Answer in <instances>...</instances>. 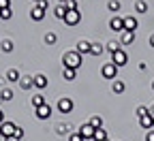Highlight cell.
Here are the masks:
<instances>
[{
    "label": "cell",
    "instance_id": "cell-1",
    "mask_svg": "<svg viewBox=\"0 0 154 141\" xmlns=\"http://www.w3.org/2000/svg\"><path fill=\"white\" fill-rule=\"evenodd\" d=\"M82 62H84V56L82 54H77L75 49L73 51H66L64 56H62V64H64V69H73V71H77L82 66Z\"/></svg>",
    "mask_w": 154,
    "mask_h": 141
},
{
    "label": "cell",
    "instance_id": "cell-2",
    "mask_svg": "<svg viewBox=\"0 0 154 141\" xmlns=\"http://www.w3.org/2000/svg\"><path fill=\"white\" fill-rule=\"evenodd\" d=\"M101 75L105 77V79H118V66H116L113 62H107V64H103V69H101Z\"/></svg>",
    "mask_w": 154,
    "mask_h": 141
},
{
    "label": "cell",
    "instance_id": "cell-3",
    "mask_svg": "<svg viewBox=\"0 0 154 141\" xmlns=\"http://www.w3.org/2000/svg\"><path fill=\"white\" fill-rule=\"evenodd\" d=\"M62 22H64L66 26H75V24H79V22H82V13H79V9H77V11H66V15H64Z\"/></svg>",
    "mask_w": 154,
    "mask_h": 141
},
{
    "label": "cell",
    "instance_id": "cell-4",
    "mask_svg": "<svg viewBox=\"0 0 154 141\" xmlns=\"http://www.w3.org/2000/svg\"><path fill=\"white\" fill-rule=\"evenodd\" d=\"M111 62L116 64V66H124L126 62H128V56H126V51L124 49H118V51H116V54H111Z\"/></svg>",
    "mask_w": 154,
    "mask_h": 141
},
{
    "label": "cell",
    "instance_id": "cell-5",
    "mask_svg": "<svg viewBox=\"0 0 154 141\" xmlns=\"http://www.w3.org/2000/svg\"><path fill=\"white\" fill-rule=\"evenodd\" d=\"M58 111H60V113H71L73 111V100L69 98V96H62L60 100H58Z\"/></svg>",
    "mask_w": 154,
    "mask_h": 141
},
{
    "label": "cell",
    "instance_id": "cell-6",
    "mask_svg": "<svg viewBox=\"0 0 154 141\" xmlns=\"http://www.w3.org/2000/svg\"><path fill=\"white\" fill-rule=\"evenodd\" d=\"M15 128H17V124L7 122V120H5V122L0 124V135H2L5 139H7V137H13V135H15Z\"/></svg>",
    "mask_w": 154,
    "mask_h": 141
},
{
    "label": "cell",
    "instance_id": "cell-7",
    "mask_svg": "<svg viewBox=\"0 0 154 141\" xmlns=\"http://www.w3.org/2000/svg\"><path fill=\"white\" fill-rule=\"evenodd\" d=\"M34 115L38 118V120H49L51 118V107L45 103V105H41V107H36L34 109Z\"/></svg>",
    "mask_w": 154,
    "mask_h": 141
},
{
    "label": "cell",
    "instance_id": "cell-8",
    "mask_svg": "<svg viewBox=\"0 0 154 141\" xmlns=\"http://www.w3.org/2000/svg\"><path fill=\"white\" fill-rule=\"evenodd\" d=\"M94 130H96V128H94L90 122H86V124H82V126H79V135H82L86 141H88V139L92 141V137H94Z\"/></svg>",
    "mask_w": 154,
    "mask_h": 141
},
{
    "label": "cell",
    "instance_id": "cell-9",
    "mask_svg": "<svg viewBox=\"0 0 154 141\" xmlns=\"http://www.w3.org/2000/svg\"><path fill=\"white\" fill-rule=\"evenodd\" d=\"M109 28L116 30V32H124V17H111Z\"/></svg>",
    "mask_w": 154,
    "mask_h": 141
},
{
    "label": "cell",
    "instance_id": "cell-10",
    "mask_svg": "<svg viewBox=\"0 0 154 141\" xmlns=\"http://www.w3.org/2000/svg\"><path fill=\"white\" fill-rule=\"evenodd\" d=\"M139 126H141V128H146V130L154 128V115H152V113H148V115L139 118Z\"/></svg>",
    "mask_w": 154,
    "mask_h": 141
},
{
    "label": "cell",
    "instance_id": "cell-11",
    "mask_svg": "<svg viewBox=\"0 0 154 141\" xmlns=\"http://www.w3.org/2000/svg\"><path fill=\"white\" fill-rule=\"evenodd\" d=\"M139 26V22L135 17H124V32H135Z\"/></svg>",
    "mask_w": 154,
    "mask_h": 141
},
{
    "label": "cell",
    "instance_id": "cell-12",
    "mask_svg": "<svg viewBox=\"0 0 154 141\" xmlns=\"http://www.w3.org/2000/svg\"><path fill=\"white\" fill-rule=\"evenodd\" d=\"M19 88H22V90H30V88H34V77H28V75L19 77Z\"/></svg>",
    "mask_w": 154,
    "mask_h": 141
},
{
    "label": "cell",
    "instance_id": "cell-13",
    "mask_svg": "<svg viewBox=\"0 0 154 141\" xmlns=\"http://www.w3.org/2000/svg\"><path fill=\"white\" fill-rule=\"evenodd\" d=\"M47 84H49V79L41 73V75H34V88H38V90H43V88H47Z\"/></svg>",
    "mask_w": 154,
    "mask_h": 141
},
{
    "label": "cell",
    "instance_id": "cell-14",
    "mask_svg": "<svg viewBox=\"0 0 154 141\" xmlns=\"http://www.w3.org/2000/svg\"><path fill=\"white\" fill-rule=\"evenodd\" d=\"M30 17L34 19V22H41V19L45 17V11H43L41 7H36V5H34V7L30 9Z\"/></svg>",
    "mask_w": 154,
    "mask_h": 141
},
{
    "label": "cell",
    "instance_id": "cell-15",
    "mask_svg": "<svg viewBox=\"0 0 154 141\" xmlns=\"http://www.w3.org/2000/svg\"><path fill=\"white\" fill-rule=\"evenodd\" d=\"M90 45H92V43H88V41H79V43H77V47H75V51L82 54V56H84V54H90Z\"/></svg>",
    "mask_w": 154,
    "mask_h": 141
},
{
    "label": "cell",
    "instance_id": "cell-16",
    "mask_svg": "<svg viewBox=\"0 0 154 141\" xmlns=\"http://www.w3.org/2000/svg\"><path fill=\"white\" fill-rule=\"evenodd\" d=\"M124 81H120V79H113V84H111V90H113V94H122L124 92Z\"/></svg>",
    "mask_w": 154,
    "mask_h": 141
},
{
    "label": "cell",
    "instance_id": "cell-17",
    "mask_svg": "<svg viewBox=\"0 0 154 141\" xmlns=\"http://www.w3.org/2000/svg\"><path fill=\"white\" fill-rule=\"evenodd\" d=\"M103 51H105V47H103L101 43H92V45H90V54H92V56H103Z\"/></svg>",
    "mask_w": 154,
    "mask_h": 141
},
{
    "label": "cell",
    "instance_id": "cell-18",
    "mask_svg": "<svg viewBox=\"0 0 154 141\" xmlns=\"http://www.w3.org/2000/svg\"><path fill=\"white\" fill-rule=\"evenodd\" d=\"M19 77H22V75H19L17 69H9V71H7V79H9L11 84H13V81H19Z\"/></svg>",
    "mask_w": 154,
    "mask_h": 141
},
{
    "label": "cell",
    "instance_id": "cell-19",
    "mask_svg": "<svg viewBox=\"0 0 154 141\" xmlns=\"http://www.w3.org/2000/svg\"><path fill=\"white\" fill-rule=\"evenodd\" d=\"M92 141H107V133H105V128H96Z\"/></svg>",
    "mask_w": 154,
    "mask_h": 141
},
{
    "label": "cell",
    "instance_id": "cell-20",
    "mask_svg": "<svg viewBox=\"0 0 154 141\" xmlns=\"http://www.w3.org/2000/svg\"><path fill=\"white\" fill-rule=\"evenodd\" d=\"M0 100H2V103H9V100H13V90L5 88L2 92H0Z\"/></svg>",
    "mask_w": 154,
    "mask_h": 141
},
{
    "label": "cell",
    "instance_id": "cell-21",
    "mask_svg": "<svg viewBox=\"0 0 154 141\" xmlns=\"http://www.w3.org/2000/svg\"><path fill=\"white\" fill-rule=\"evenodd\" d=\"M135 11L137 13H148V2L146 0H137V2H135Z\"/></svg>",
    "mask_w": 154,
    "mask_h": 141
},
{
    "label": "cell",
    "instance_id": "cell-22",
    "mask_svg": "<svg viewBox=\"0 0 154 141\" xmlns=\"http://www.w3.org/2000/svg\"><path fill=\"white\" fill-rule=\"evenodd\" d=\"M133 41H135V32H124V34H122V41H120V43H122V45H131Z\"/></svg>",
    "mask_w": 154,
    "mask_h": 141
},
{
    "label": "cell",
    "instance_id": "cell-23",
    "mask_svg": "<svg viewBox=\"0 0 154 141\" xmlns=\"http://www.w3.org/2000/svg\"><path fill=\"white\" fill-rule=\"evenodd\" d=\"M32 105H34V109L41 107V105H45V96H43V94H34V96H32Z\"/></svg>",
    "mask_w": 154,
    "mask_h": 141
},
{
    "label": "cell",
    "instance_id": "cell-24",
    "mask_svg": "<svg viewBox=\"0 0 154 141\" xmlns=\"http://www.w3.org/2000/svg\"><path fill=\"white\" fill-rule=\"evenodd\" d=\"M0 47H2V51H5V54H11L15 45H13V41H11V38H7V41H2V43H0Z\"/></svg>",
    "mask_w": 154,
    "mask_h": 141
},
{
    "label": "cell",
    "instance_id": "cell-25",
    "mask_svg": "<svg viewBox=\"0 0 154 141\" xmlns=\"http://www.w3.org/2000/svg\"><path fill=\"white\" fill-rule=\"evenodd\" d=\"M90 124H92L94 128H103V118H101V115H92V118H90Z\"/></svg>",
    "mask_w": 154,
    "mask_h": 141
},
{
    "label": "cell",
    "instance_id": "cell-26",
    "mask_svg": "<svg viewBox=\"0 0 154 141\" xmlns=\"http://www.w3.org/2000/svg\"><path fill=\"white\" fill-rule=\"evenodd\" d=\"M13 17V11H11V7H7V9H0V19H11Z\"/></svg>",
    "mask_w": 154,
    "mask_h": 141
},
{
    "label": "cell",
    "instance_id": "cell-27",
    "mask_svg": "<svg viewBox=\"0 0 154 141\" xmlns=\"http://www.w3.org/2000/svg\"><path fill=\"white\" fill-rule=\"evenodd\" d=\"M66 11H69V9H66L64 5H60V7H56V17H58V19H64Z\"/></svg>",
    "mask_w": 154,
    "mask_h": 141
},
{
    "label": "cell",
    "instance_id": "cell-28",
    "mask_svg": "<svg viewBox=\"0 0 154 141\" xmlns=\"http://www.w3.org/2000/svg\"><path fill=\"white\" fill-rule=\"evenodd\" d=\"M64 79H66V81H73V79H75V75H77V71H73V69H64Z\"/></svg>",
    "mask_w": 154,
    "mask_h": 141
},
{
    "label": "cell",
    "instance_id": "cell-29",
    "mask_svg": "<svg viewBox=\"0 0 154 141\" xmlns=\"http://www.w3.org/2000/svg\"><path fill=\"white\" fill-rule=\"evenodd\" d=\"M120 45H122V43H113V41H111V43H107V51H109V54H116L118 49H122Z\"/></svg>",
    "mask_w": 154,
    "mask_h": 141
},
{
    "label": "cell",
    "instance_id": "cell-30",
    "mask_svg": "<svg viewBox=\"0 0 154 141\" xmlns=\"http://www.w3.org/2000/svg\"><path fill=\"white\" fill-rule=\"evenodd\" d=\"M56 38H58V36H56L54 32H47V34H45V45H54Z\"/></svg>",
    "mask_w": 154,
    "mask_h": 141
},
{
    "label": "cell",
    "instance_id": "cell-31",
    "mask_svg": "<svg viewBox=\"0 0 154 141\" xmlns=\"http://www.w3.org/2000/svg\"><path fill=\"white\" fill-rule=\"evenodd\" d=\"M107 7H109V11H120V0H109Z\"/></svg>",
    "mask_w": 154,
    "mask_h": 141
},
{
    "label": "cell",
    "instance_id": "cell-32",
    "mask_svg": "<svg viewBox=\"0 0 154 141\" xmlns=\"http://www.w3.org/2000/svg\"><path fill=\"white\" fill-rule=\"evenodd\" d=\"M148 113H150V109H148V107H143V105H141V107H137V118H143V115H148Z\"/></svg>",
    "mask_w": 154,
    "mask_h": 141
},
{
    "label": "cell",
    "instance_id": "cell-33",
    "mask_svg": "<svg viewBox=\"0 0 154 141\" xmlns=\"http://www.w3.org/2000/svg\"><path fill=\"white\" fill-rule=\"evenodd\" d=\"M69 141H86L79 133H71V137H69Z\"/></svg>",
    "mask_w": 154,
    "mask_h": 141
},
{
    "label": "cell",
    "instance_id": "cell-34",
    "mask_svg": "<svg viewBox=\"0 0 154 141\" xmlns=\"http://www.w3.org/2000/svg\"><path fill=\"white\" fill-rule=\"evenodd\" d=\"M13 137L22 141V139H24V128H19V126H17V128H15V135H13Z\"/></svg>",
    "mask_w": 154,
    "mask_h": 141
},
{
    "label": "cell",
    "instance_id": "cell-35",
    "mask_svg": "<svg viewBox=\"0 0 154 141\" xmlns=\"http://www.w3.org/2000/svg\"><path fill=\"white\" fill-rule=\"evenodd\" d=\"M146 141H154V128L146 130Z\"/></svg>",
    "mask_w": 154,
    "mask_h": 141
},
{
    "label": "cell",
    "instance_id": "cell-36",
    "mask_svg": "<svg viewBox=\"0 0 154 141\" xmlns=\"http://www.w3.org/2000/svg\"><path fill=\"white\" fill-rule=\"evenodd\" d=\"M36 7H41L43 11H47V7H49V2H47V0H41V2H36Z\"/></svg>",
    "mask_w": 154,
    "mask_h": 141
},
{
    "label": "cell",
    "instance_id": "cell-37",
    "mask_svg": "<svg viewBox=\"0 0 154 141\" xmlns=\"http://www.w3.org/2000/svg\"><path fill=\"white\" fill-rule=\"evenodd\" d=\"M7 7H11L9 0H0V9H7Z\"/></svg>",
    "mask_w": 154,
    "mask_h": 141
},
{
    "label": "cell",
    "instance_id": "cell-38",
    "mask_svg": "<svg viewBox=\"0 0 154 141\" xmlns=\"http://www.w3.org/2000/svg\"><path fill=\"white\" fill-rule=\"evenodd\" d=\"M2 122H5V111L0 109V124H2Z\"/></svg>",
    "mask_w": 154,
    "mask_h": 141
},
{
    "label": "cell",
    "instance_id": "cell-39",
    "mask_svg": "<svg viewBox=\"0 0 154 141\" xmlns=\"http://www.w3.org/2000/svg\"><path fill=\"white\" fill-rule=\"evenodd\" d=\"M150 47H152V49H154V34H152V36H150Z\"/></svg>",
    "mask_w": 154,
    "mask_h": 141
},
{
    "label": "cell",
    "instance_id": "cell-40",
    "mask_svg": "<svg viewBox=\"0 0 154 141\" xmlns=\"http://www.w3.org/2000/svg\"><path fill=\"white\" fill-rule=\"evenodd\" d=\"M5 141H19V139H15V137H7Z\"/></svg>",
    "mask_w": 154,
    "mask_h": 141
},
{
    "label": "cell",
    "instance_id": "cell-41",
    "mask_svg": "<svg viewBox=\"0 0 154 141\" xmlns=\"http://www.w3.org/2000/svg\"><path fill=\"white\" fill-rule=\"evenodd\" d=\"M150 113H152V115H154V107H152V109H150Z\"/></svg>",
    "mask_w": 154,
    "mask_h": 141
},
{
    "label": "cell",
    "instance_id": "cell-42",
    "mask_svg": "<svg viewBox=\"0 0 154 141\" xmlns=\"http://www.w3.org/2000/svg\"><path fill=\"white\" fill-rule=\"evenodd\" d=\"M152 90H154V81H152Z\"/></svg>",
    "mask_w": 154,
    "mask_h": 141
},
{
    "label": "cell",
    "instance_id": "cell-43",
    "mask_svg": "<svg viewBox=\"0 0 154 141\" xmlns=\"http://www.w3.org/2000/svg\"><path fill=\"white\" fill-rule=\"evenodd\" d=\"M34 2H41V0H34Z\"/></svg>",
    "mask_w": 154,
    "mask_h": 141
}]
</instances>
